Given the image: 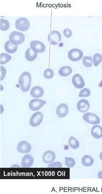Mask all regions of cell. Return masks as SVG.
Here are the masks:
<instances>
[{
	"instance_id": "6da1fadb",
	"label": "cell",
	"mask_w": 102,
	"mask_h": 194,
	"mask_svg": "<svg viewBox=\"0 0 102 194\" xmlns=\"http://www.w3.org/2000/svg\"><path fill=\"white\" fill-rule=\"evenodd\" d=\"M31 81V75L29 72H24L20 75L18 82L20 85L21 89L23 92H26L29 90Z\"/></svg>"
},
{
	"instance_id": "7a4b0ae2",
	"label": "cell",
	"mask_w": 102,
	"mask_h": 194,
	"mask_svg": "<svg viewBox=\"0 0 102 194\" xmlns=\"http://www.w3.org/2000/svg\"><path fill=\"white\" fill-rule=\"evenodd\" d=\"M10 42L14 45H17L23 43L24 41L25 36L23 34L17 31L12 32L9 37Z\"/></svg>"
},
{
	"instance_id": "3957f363",
	"label": "cell",
	"mask_w": 102,
	"mask_h": 194,
	"mask_svg": "<svg viewBox=\"0 0 102 194\" xmlns=\"http://www.w3.org/2000/svg\"><path fill=\"white\" fill-rule=\"evenodd\" d=\"M15 26L18 30L25 31L30 27V22L25 17H21L18 19L15 22Z\"/></svg>"
},
{
	"instance_id": "277c9868",
	"label": "cell",
	"mask_w": 102,
	"mask_h": 194,
	"mask_svg": "<svg viewBox=\"0 0 102 194\" xmlns=\"http://www.w3.org/2000/svg\"><path fill=\"white\" fill-rule=\"evenodd\" d=\"M83 120L88 123L97 124L100 122L99 117L96 115L91 112H87L83 115Z\"/></svg>"
},
{
	"instance_id": "5b68a950",
	"label": "cell",
	"mask_w": 102,
	"mask_h": 194,
	"mask_svg": "<svg viewBox=\"0 0 102 194\" xmlns=\"http://www.w3.org/2000/svg\"><path fill=\"white\" fill-rule=\"evenodd\" d=\"M83 56L82 52L80 49L74 48L68 52V56L69 59L73 61H77L80 59Z\"/></svg>"
},
{
	"instance_id": "8992f818",
	"label": "cell",
	"mask_w": 102,
	"mask_h": 194,
	"mask_svg": "<svg viewBox=\"0 0 102 194\" xmlns=\"http://www.w3.org/2000/svg\"><path fill=\"white\" fill-rule=\"evenodd\" d=\"M43 119L42 114L40 112H36L31 116L30 120V124L31 126L36 127L41 123Z\"/></svg>"
},
{
	"instance_id": "52a82bcc",
	"label": "cell",
	"mask_w": 102,
	"mask_h": 194,
	"mask_svg": "<svg viewBox=\"0 0 102 194\" xmlns=\"http://www.w3.org/2000/svg\"><path fill=\"white\" fill-rule=\"evenodd\" d=\"M47 102L42 100L38 99H33L29 102V107L32 111L38 110L41 108Z\"/></svg>"
},
{
	"instance_id": "ba28073f",
	"label": "cell",
	"mask_w": 102,
	"mask_h": 194,
	"mask_svg": "<svg viewBox=\"0 0 102 194\" xmlns=\"http://www.w3.org/2000/svg\"><path fill=\"white\" fill-rule=\"evenodd\" d=\"M30 45L33 50L37 53H42L45 51L46 49L44 44L41 42L37 40L31 41Z\"/></svg>"
},
{
	"instance_id": "9c48e42d",
	"label": "cell",
	"mask_w": 102,
	"mask_h": 194,
	"mask_svg": "<svg viewBox=\"0 0 102 194\" xmlns=\"http://www.w3.org/2000/svg\"><path fill=\"white\" fill-rule=\"evenodd\" d=\"M61 34L57 31H52L48 35V41L52 45L57 44L61 41Z\"/></svg>"
},
{
	"instance_id": "30bf717a",
	"label": "cell",
	"mask_w": 102,
	"mask_h": 194,
	"mask_svg": "<svg viewBox=\"0 0 102 194\" xmlns=\"http://www.w3.org/2000/svg\"><path fill=\"white\" fill-rule=\"evenodd\" d=\"M18 151L22 153H26L29 152L31 149L30 145L25 141H22L19 142L17 146Z\"/></svg>"
},
{
	"instance_id": "8fae6325",
	"label": "cell",
	"mask_w": 102,
	"mask_h": 194,
	"mask_svg": "<svg viewBox=\"0 0 102 194\" xmlns=\"http://www.w3.org/2000/svg\"><path fill=\"white\" fill-rule=\"evenodd\" d=\"M72 81L74 86L77 88L81 89L84 86V80L82 76L79 74H76L73 76Z\"/></svg>"
},
{
	"instance_id": "7c38bea8",
	"label": "cell",
	"mask_w": 102,
	"mask_h": 194,
	"mask_svg": "<svg viewBox=\"0 0 102 194\" xmlns=\"http://www.w3.org/2000/svg\"><path fill=\"white\" fill-rule=\"evenodd\" d=\"M68 110V107L67 104L65 103H61L57 107L56 113L58 117L63 118L67 115Z\"/></svg>"
},
{
	"instance_id": "4fadbf2b",
	"label": "cell",
	"mask_w": 102,
	"mask_h": 194,
	"mask_svg": "<svg viewBox=\"0 0 102 194\" xmlns=\"http://www.w3.org/2000/svg\"><path fill=\"white\" fill-rule=\"evenodd\" d=\"M90 104L87 100L82 99L79 100L77 104L78 110L81 112H85L87 111L89 108Z\"/></svg>"
},
{
	"instance_id": "5bb4252c",
	"label": "cell",
	"mask_w": 102,
	"mask_h": 194,
	"mask_svg": "<svg viewBox=\"0 0 102 194\" xmlns=\"http://www.w3.org/2000/svg\"><path fill=\"white\" fill-rule=\"evenodd\" d=\"M34 160L32 156L26 154L23 157L21 161V167L23 168L30 167L33 163Z\"/></svg>"
},
{
	"instance_id": "9a60e30c",
	"label": "cell",
	"mask_w": 102,
	"mask_h": 194,
	"mask_svg": "<svg viewBox=\"0 0 102 194\" xmlns=\"http://www.w3.org/2000/svg\"><path fill=\"white\" fill-rule=\"evenodd\" d=\"M55 158V153L51 150H47L43 154L42 159L45 163H50L52 162Z\"/></svg>"
},
{
	"instance_id": "2e32d148",
	"label": "cell",
	"mask_w": 102,
	"mask_h": 194,
	"mask_svg": "<svg viewBox=\"0 0 102 194\" xmlns=\"http://www.w3.org/2000/svg\"><path fill=\"white\" fill-rule=\"evenodd\" d=\"M44 91L41 87L35 86L33 87L30 91L31 96L34 98H40L44 94Z\"/></svg>"
},
{
	"instance_id": "e0dca14e",
	"label": "cell",
	"mask_w": 102,
	"mask_h": 194,
	"mask_svg": "<svg viewBox=\"0 0 102 194\" xmlns=\"http://www.w3.org/2000/svg\"><path fill=\"white\" fill-rule=\"evenodd\" d=\"M92 135L95 138L100 139L102 137V127L99 125H95L91 130Z\"/></svg>"
},
{
	"instance_id": "ac0fdd59",
	"label": "cell",
	"mask_w": 102,
	"mask_h": 194,
	"mask_svg": "<svg viewBox=\"0 0 102 194\" xmlns=\"http://www.w3.org/2000/svg\"><path fill=\"white\" fill-rule=\"evenodd\" d=\"M25 57L29 61H32L36 58L37 53L34 52L31 47L28 48L25 53Z\"/></svg>"
},
{
	"instance_id": "d6986e66",
	"label": "cell",
	"mask_w": 102,
	"mask_h": 194,
	"mask_svg": "<svg viewBox=\"0 0 102 194\" xmlns=\"http://www.w3.org/2000/svg\"><path fill=\"white\" fill-rule=\"evenodd\" d=\"M4 48L6 51L7 52L9 53H13L16 51L18 48V45L13 44L9 40H8L5 43Z\"/></svg>"
},
{
	"instance_id": "ffe728a7",
	"label": "cell",
	"mask_w": 102,
	"mask_h": 194,
	"mask_svg": "<svg viewBox=\"0 0 102 194\" xmlns=\"http://www.w3.org/2000/svg\"><path fill=\"white\" fill-rule=\"evenodd\" d=\"M71 68L69 66H64L62 67L59 71V74L62 76L66 77L69 75L72 72Z\"/></svg>"
},
{
	"instance_id": "44dd1931",
	"label": "cell",
	"mask_w": 102,
	"mask_h": 194,
	"mask_svg": "<svg viewBox=\"0 0 102 194\" xmlns=\"http://www.w3.org/2000/svg\"><path fill=\"white\" fill-rule=\"evenodd\" d=\"M81 162L83 165L90 166L92 165L94 163L93 158L89 155H86L82 158Z\"/></svg>"
},
{
	"instance_id": "7402d4cb",
	"label": "cell",
	"mask_w": 102,
	"mask_h": 194,
	"mask_svg": "<svg viewBox=\"0 0 102 194\" xmlns=\"http://www.w3.org/2000/svg\"><path fill=\"white\" fill-rule=\"evenodd\" d=\"M70 146L73 149H77L79 146V143L78 140L74 137H70L68 141Z\"/></svg>"
},
{
	"instance_id": "603a6c76",
	"label": "cell",
	"mask_w": 102,
	"mask_h": 194,
	"mask_svg": "<svg viewBox=\"0 0 102 194\" xmlns=\"http://www.w3.org/2000/svg\"><path fill=\"white\" fill-rule=\"evenodd\" d=\"M11 56L6 53H2L0 55V64H6L11 60Z\"/></svg>"
},
{
	"instance_id": "cb8c5ba5",
	"label": "cell",
	"mask_w": 102,
	"mask_h": 194,
	"mask_svg": "<svg viewBox=\"0 0 102 194\" xmlns=\"http://www.w3.org/2000/svg\"><path fill=\"white\" fill-rule=\"evenodd\" d=\"M10 26L9 22L6 20L0 19V29L3 31H6L8 29Z\"/></svg>"
},
{
	"instance_id": "d4e9b609",
	"label": "cell",
	"mask_w": 102,
	"mask_h": 194,
	"mask_svg": "<svg viewBox=\"0 0 102 194\" xmlns=\"http://www.w3.org/2000/svg\"><path fill=\"white\" fill-rule=\"evenodd\" d=\"M82 62L86 67H90L93 65L92 59L90 57L84 56Z\"/></svg>"
},
{
	"instance_id": "484cf974",
	"label": "cell",
	"mask_w": 102,
	"mask_h": 194,
	"mask_svg": "<svg viewBox=\"0 0 102 194\" xmlns=\"http://www.w3.org/2000/svg\"><path fill=\"white\" fill-rule=\"evenodd\" d=\"M102 61V56L99 53L95 54L93 57V62L95 66H97Z\"/></svg>"
},
{
	"instance_id": "4316f807",
	"label": "cell",
	"mask_w": 102,
	"mask_h": 194,
	"mask_svg": "<svg viewBox=\"0 0 102 194\" xmlns=\"http://www.w3.org/2000/svg\"><path fill=\"white\" fill-rule=\"evenodd\" d=\"M65 163L68 167L71 168L74 167L75 164L74 160L71 157H65Z\"/></svg>"
},
{
	"instance_id": "83f0119b",
	"label": "cell",
	"mask_w": 102,
	"mask_h": 194,
	"mask_svg": "<svg viewBox=\"0 0 102 194\" xmlns=\"http://www.w3.org/2000/svg\"><path fill=\"white\" fill-rule=\"evenodd\" d=\"M43 75L45 78L50 79L53 77L54 73L52 69H47L44 71Z\"/></svg>"
},
{
	"instance_id": "f1b7e54d",
	"label": "cell",
	"mask_w": 102,
	"mask_h": 194,
	"mask_svg": "<svg viewBox=\"0 0 102 194\" xmlns=\"http://www.w3.org/2000/svg\"><path fill=\"white\" fill-rule=\"evenodd\" d=\"M90 90L86 88L80 91L79 96L80 97H88L90 95Z\"/></svg>"
},
{
	"instance_id": "f546056e",
	"label": "cell",
	"mask_w": 102,
	"mask_h": 194,
	"mask_svg": "<svg viewBox=\"0 0 102 194\" xmlns=\"http://www.w3.org/2000/svg\"><path fill=\"white\" fill-rule=\"evenodd\" d=\"M0 80H2L4 78L6 73V70L4 67L0 66Z\"/></svg>"
},
{
	"instance_id": "4dcf8cb0",
	"label": "cell",
	"mask_w": 102,
	"mask_h": 194,
	"mask_svg": "<svg viewBox=\"0 0 102 194\" xmlns=\"http://www.w3.org/2000/svg\"><path fill=\"white\" fill-rule=\"evenodd\" d=\"M62 167V163L58 162H55L50 164L47 166L48 168H61Z\"/></svg>"
},
{
	"instance_id": "1f68e13d",
	"label": "cell",
	"mask_w": 102,
	"mask_h": 194,
	"mask_svg": "<svg viewBox=\"0 0 102 194\" xmlns=\"http://www.w3.org/2000/svg\"><path fill=\"white\" fill-rule=\"evenodd\" d=\"M63 33L64 36L67 38H70L72 34L71 31L69 29H64L63 31Z\"/></svg>"
},
{
	"instance_id": "d6a6232c",
	"label": "cell",
	"mask_w": 102,
	"mask_h": 194,
	"mask_svg": "<svg viewBox=\"0 0 102 194\" xmlns=\"http://www.w3.org/2000/svg\"><path fill=\"white\" fill-rule=\"evenodd\" d=\"M98 177L99 178L102 179V171H100L98 173Z\"/></svg>"
},
{
	"instance_id": "836d02e7",
	"label": "cell",
	"mask_w": 102,
	"mask_h": 194,
	"mask_svg": "<svg viewBox=\"0 0 102 194\" xmlns=\"http://www.w3.org/2000/svg\"><path fill=\"white\" fill-rule=\"evenodd\" d=\"M99 156L100 159L102 160V151L100 153Z\"/></svg>"
}]
</instances>
